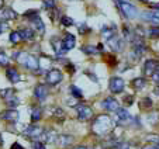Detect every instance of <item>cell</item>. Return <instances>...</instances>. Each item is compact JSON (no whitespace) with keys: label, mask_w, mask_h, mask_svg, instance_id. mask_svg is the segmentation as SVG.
Listing matches in <instances>:
<instances>
[{"label":"cell","mask_w":159,"mask_h":149,"mask_svg":"<svg viewBox=\"0 0 159 149\" xmlns=\"http://www.w3.org/2000/svg\"><path fill=\"white\" fill-rule=\"evenodd\" d=\"M42 138H44L45 142H48V143H55L58 141V135H57V132H55L54 129L44 131V134H42Z\"/></svg>","instance_id":"obj_16"},{"label":"cell","mask_w":159,"mask_h":149,"mask_svg":"<svg viewBox=\"0 0 159 149\" xmlns=\"http://www.w3.org/2000/svg\"><path fill=\"white\" fill-rule=\"evenodd\" d=\"M75 44H76V38H75V35H72V34H66L65 38L62 39V45H63L65 52L73 49V48H75Z\"/></svg>","instance_id":"obj_14"},{"label":"cell","mask_w":159,"mask_h":149,"mask_svg":"<svg viewBox=\"0 0 159 149\" xmlns=\"http://www.w3.org/2000/svg\"><path fill=\"white\" fill-rule=\"evenodd\" d=\"M0 118L9 122H17L18 121V111H16L14 108H9V110L3 111L0 114Z\"/></svg>","instance_id":"obj_10"},{"label":"cell","mask_w":159,"mask_h":149,"mask_svg":"<svg viewBox=\"0 0 159 149\" xmlns=\"http://www.w3.org/2000/svg\"><path fill=\"white\" fill-rule=\"evenodd\" d=\"M72 141H73V137H70V135H61V137H58V142L63 146L69 145Z\"/></svg>","instance_id":"obj_27"},{"label":"cell","mask_w":159,"mask_h":149,"mask_svg":"<svg viewBox=\"0 0 159 149\" xmlns=\"http://www.w3.org/2000/svg\"><path fill=\"white\" fill-rule=\"evenodd\" d=\"M148 35L151 38H159V27H151L148 30Z\"/></svg>","instance_id":"obj_33"},{"label":"cell","mask_w":159,"mask_h":149,"mask_svg":"<svg viewBox=\"0 0 159 149\" xmlns=\"http://www.w3.org/2000/svg\"><path fill=\"white\" fill-rule=\"evenodd\" d=\"M152 9H159V3H156V4H153V6H152Z\"/></svg>","instance_id":"obj_49"},{"label":"cell","mask_w":159,"mask_h":149,"mask_svg":"<svg viewBox=\"0 0 159 149\" xmlns=\"http://www.w3.org/2000/svg\"><path fill=\"white\" fill-rule=\"evenodd\" d=\"M82 52H84L86 55H96L99 54V49L96 47H92V45H84V47H82Z\"/></svg>","instance_id":"obj_24"},{"label":"cell","mask_w":159,"mask_h":149,"mask_svg":"<svg viewBox=\"0 0 159 149\" xmlns=\"http://www.w3.org/2000/svg\"><path fill=\"white\" fill-rule=\"evenodd\" d=\"M76 113H78V118L80 120V121H87V120H90L92 118V115H93L92 108H90L89 106H86V104L76 106Z\"/></svg>","instance_id":"obj_6"},{"label":"cell","mask_w":159,"mask_h":149,"mask_svg":"<svg viewBox=\"0 0 159 149\" xmlns=\"http://www.w3.org/2000/svg\"><path fill=\"white\" fill-rule=\"evenodd\" d=\"M42 6H44L47 10L55 9V0H42Z\"/></svg>","instance_id":"obj_34"},{"label":"cell","mask_w":159,"mask_h":149,"mask_svg":"<svg viewBox=\"0 0 159 149\" xmlns=\"http://www.w3.org/2000/svg\"><path fill=\"white\" fill-rule=\"evenodd\" d=\"M142 149H159V146L155 145V143H149V145L142 146Z\"/></svg>","instance_id":"obj_43"},{"label":"cell","mask_w":159,"mask_h":149,"mask_svg":"<svg viewBox=\"0 0 159 149\" xmlns=\"http://www.w3.org/2000/svg\"><path fill=\"white\" fill-rule=\"evenodd\" d=\"M45 79H47V83H48V84L55 86V84H58V83H61V82H62L63 76H62V72H61L59 69H49V70L47 72Z\"/></svg>","instance_id":"obj_4"},{"label":"cell","mask_w":159,"mask_h":149,"mask_svg":"<svg viewBox=\"0 0 159 149\" xmlns=\"http://www.w3.org/2000/svg\"><path fill=\"white\" fill-rule=\"evenodd\" d=\"M42 134H44V129L38 125H30L24 129V135L31 139H37V138L42 137Z\"/></svg>","instance_id":"obj_7"},{"label":"cell","mask_w":159,"mask_h":149,"mask_svg":"<svg viewBox=\"0 0 159 149\" xmlns=\"http://www.w3.org/2000/svg\"><path fill=\"white\" fill-rule=\"evenodd\" d=\"M10 62L9 56H7L4 52H0V66H7Z\"/></svg>","instance_id":"obj_35"},{"label":"cell","mask_w":159,"mask_h":149,"mask_svg":"<svg viewBox=\"0 0 159 149\" xmlns=\"http://www.w3.org/2000/svg\"><path fill=\"white\" fill-rule=\"evenodd\" d=\"M4 102H6V104L9 106L10 108H14V107H17V106L20 104V102H18V98L16 97L14 94H13V96H10L9 98H6V100H4Z\"/></svg>","instance_id":"obj_25"},{"label":"cell","mask_w":159,"mask_h":149,"mask_svg":"<svg viewBox=\"0 0 159 149\" xmlns=\"http://www.w3.org/2000/svg\"><path fill=\"white\" fill-rule=\"evenodd\" d=\"M34 96L38 98L39 102H44L47 96H48V87L45 84H37L35 89H34Z\"/></svg>","instance_id":"obj_13"},{"label":"cell","mask_w":159,"mask_h":149,"mask_svg":"<svg viewBox=\"0 0 159 149\" xmlns=\"http://www.w3.org/2000/svg\"><path fill=\"white\" fill-rule=\"evenodd\" d=\"M118 145H120V142H117L114 139H110V141L103 142V149H113V148H117Z\"/></svg>","instance_id":"obj_29"},{"label":"cell","mask_w":159,"mask_h":149,"mask_svg":"<svg viewBox=\"0 0 159 149\" xmlns=\"http://www.w3.org/2000/svg\"><path fill=\"white\" fill-rule=\"evenodd\" d=\"M14 58L21 63V65H24L28 70H38L39 69V61L37 59L34 55H30L27 52H17L14 55Z\"/></svg>","instance_id":"obj_2"},{"label":"cell","mask_w":159,"mask_h":149,"mask_svg":"<svg viewBox=\"0 0 159 149\" xmlns=\"http://www.w3.org/2000/svg\"><path fill=\"white\" fill-rule=\"evenodd\" d=\"M33 148L34 149H47V148H45V143L44 142H39V141H35V142H34Z\"/></svg>","instance_id":"obj_39"},{"label":"cell","mask_w":159,"mask_h":149,"mask_svg":"<svg viewBox=\"0 0 159 149\" xmlns=\"http://www.w3.org/2000/svg\"><path fill=\"white\" fill-rule=\"evenodd\" d=\"M156 69H159V61H156V59H148L147 62H145V65H144V73H145V76H151V74H152L153 72L156 70Z\"/></svg>","instance_id":"obj_12"},{"label":"cell","mask_w":159,"mask_h":149,"mask_svg":"<svg viewBox=\"0 0 159 149\" xmlns=\"http://www.w3.org/2000/svg\"><path fill=\"white\" fill-rule=\"evenodd\" d=\"M151 76H152V80H153V82L159 83V69H156V70L153 72V73L151 74Z\"/></svg>","instance_id":"obj_41"},{"label":"cell","mask_w":159,"mask_h":149,"mask_svg":"<svg viewBox=\"0 0 159 149\" xmlns=\"http://www.w3.org/2000/svg\"><path fill=\"white\" fill-rule=\"evenodd\" d=\"M25 17L30 18V20H33L34 17H37L38 16V10H28V11H25Z\"/></svg>","instance_id":"obj_37"},{"label":"cell","mask_w":159,"mask_h":149,"mask_svg":"<svg viewBox=\"0 0 159 149\" xmlns=\"http://www.w3.org/2000/svg\"><path fill=\"white\" fill-rule=\"evenodd\" d=\"M90 31V28L87 27L86 24H80V25H79V33L80 34H87Z\"/></svg>","instance_id":"obj_38"},{"label":"cell","mask_w":159,"mask_h":149,"mask_svg":"<svg viewBox=\"0 0 159 149\" xmlns=\"http://www.w3.org/2000/svg\"><path fill=\"white\" fill-rule=\"evenodd\" d=\"M114 35H116V27H108L107 25V27L102 28V37L104 39H107L108 41L111 37H114Z\"/></svg>","instance_id":"obj_19"},{"label":"cell","mask_w":159,"mask_h":149,"mask_svg":"<svg viewBox=\"0 0 159 149\" xmlns=\"http://www.w3.org/2000/svg\"><path fill=\"white\" fill-rule=\"evenodd\" d=\"M10 42L14 45H17L18 42H21L23 39H21V35H20V31H13V33H10Z\"/></svg>","instance_id":"obj_26"},{"label":"cell","mask_w":159,"mask_h":149,"mask_svg":"<svg viewBox=\"0 0 159 149\" xmlns=\"http://www.w3.org/2000/svg\"><path fill=\"white\" fill-rule=\"evenodd\" d=\"M116 114H117V118L120 120V121H127V120L131 118L129 111L125 110V108H120V107H118L117 110H116Z\"/></svg>","instance_id":"obj_21"},{"label":"cell","mask_w":159,"mask_h":149,"mask_svg":"<svg viewBox=\"0 0 159 149\" xmlns=\"http://www.w3.org/2000/svg\"><path fill=\"white\" fill-rule=\"evenodd\" d=\"M20 35L23 41H33L34 39V30L31 28H24V30L20 31Z\"/></svg>","instance_id":"obj_20"},{"label":"cell","mask_w":159,"mask_h":149,"mask_svg":"<svg viewBox=\"0 0 159 149\" xmlns=\"http://www.w3.org/2000/svg\"><path fill=\"white\" fill-rule=\"evenodd\" d=\"M113 127V121L108 115H99L96 117L93 122V131L96 135H104L107 134L108 131L111 129Z\"/></svg>","instance_id":"obj_1"},{"label":"cell","mask_w":159,"mask_h":149,"mask_svg":"<svg viewBox=\"0 0 159 149\" xmlns=\"http://www.w3.org/2000/svg\"><path fill=\"white\" fill-rule=\"evenodd\" d=\"M61 24L63 27H70V25H73V20L68 16H63V17H61Z\"/></svg>","instance_id":"obj_32"},{"label":"cell","mask_w":159,"mask_h":149,"mask_svg":"<svg viewBox=\"0 0 159 149\" xmlns=\"http://www.w3.org/2000/svg\"><path fill=\"white\" fill-rule=\"evenodd\" d=\"M6 76H7V79H9L11 83H18V82L21 80V78H20V73L17 72V69H14V68H7V70H6Z\"/></svg>","instance_id":"obj_15"},{"label":"cell","mask_w":159,"mask_h":149,"mask_svg":"<svg viewBox=\"0 0 159 149\" xmlns=\"http://www.w3.org/2000/svg\"><path fill=\"white\" fill-rule=\"evenodd\" d=\"M3 143V138H2V134H0V145Z\"/></svg>","instance_id":"obj_50"},{"label":"cell","mask_w":159,"mask_h":149,"mask_svg":"<svg viewBox=\"0 0 159 149\" xmlns=\"http://www.w3.org/2000/svg\"><path fill=\"white\" fill-rule=\"evenodd\" d=\"M54 115L58 117V118H63V117H65V113H63L62 108H57V110L54 111Z\"/></svg>","instance_id":"obj_40"},{"label":"cell","mask_w":159,"mask_h":149,"mask_svg":"<svg viewBox=\"0 0 159 149\" xmlns=\"http://www.w3.org/2000/svg\"><path fill=\"white\" fill-rule=\"evenodd\" d=\"M132 102H134V97H132V96H125V97H124V103H125L127 106H131Z\"/></svg>","instance_id":"obj_42"},{"label":"cell","mask_w":159,"mask_h":149,"mask_svg":"<svg viewBox=\"0 0 159 149\" xmlns=\"http://www.w3.org/2000/svg\"><path fill=\"white\" fill-rule=\"evenodd\" d=\"M116 3H117V7L120 9L121 14H123L125 18L134 20V18L138 17V10H137L135 6H132L131 3H128L125 0H116Z\"/></svg>","instance_id":"obj_3"},{"label":"cell","mask_w":159,"mask_h":149,"mask_svg":"<svg viewBox=\"0 0 159 149\" xmlns=\"http://www.w3.org/2000/svg\"><path fill=\"white\" fill-rule=\"evenodd\" d=\"M31 23H33L34 28H35V30L38 31L39 34H44V33H45V25H44V23H42V20L39 18V16L34 17L33 20H31Z\"/></svg>","instance_id":"obj_17"},{"label":"cell","mask_w":159,"mask_h":149,"mask_svg":"<svg viewBox=\"0 0 159 149\" xmlns=\"http://www.w3.org/2000/svg\"><path fill=\"white\" fill-rule=\"evenodd\" d=\"M10 149H24V148H23V146H21L18 142H14V143L11 145V148H10Z\"/></svg>","instance_id":"obj_44"},{"label":"cell","mask_w":159,"mask_h":149,"mask_svg":"<svg viewBox=\"0 0 159 149\" xmlns=\"http://www.w3.org/2000/svg\"><path fill=\"white\" fill-rule=\"evenodd\" d=\"M3 30H4V25H3V24H2V23H0V34L3 33Z\"/></svg>","instance_id":"obj_48"},{"label":"cell","mask_w":159,"mask_h":149,"mask_svg":"<svg viewBox=\"0 0 159 149\" xmlns=\"http://www.w3.org/2000/svg\"><path fill=\"white\" fill-rule=\"evenodd\" d=\"M17 17V13L11 10L10 7H0V21L14 20Z\"/></svg>","instance_id":"obj_11"},{"label":"cell","mask_w":159,"mask_h":149,"mask_svg":"<svg viewBox=\"0 0 159 149\" xmlns=\"http://www.w3.org/2000/svg\"><path fill=\"white\" fill-rule=\"evenodd\" d=\"M139 2H145V3H147V2H149V0H139Z\"/></svg>","instance_id":"obj_52"},{"label":"cell","mask_w":159,"mask_h":149,"mask_svg":"<svg viewBox=\"0 0 159 149\" xmlns=\"http://www.w3.org/2000/svg\"><path fill=\"white\" fill-rule=\"evenodd\" d=\"M142 18H144V20H147V21H149V23L159 24V20H158V18H155V17H153V16H152V13H151V11L144 13V14H142Z\"/></svg>","instance_id":"obj_30"},{"label":"cell","mask_w":159,"mask_h":149,"mask_svg":"<svg viewBox=\"0 0 159 149\" xmlns=\"http://www.w3.org/2000/svg\"><path fill=\"white\" fill-rule=\"evenodd\" d=\"M51 42H52V47H54V51L57 52V55L65 54V49H63V45H62V39L54 38Z\"/></svg>","instance_id":"obj_18"},{"label":"cell","mask_w":159,"mask_h":149,"mask_svg":"<svg viewBox=\"0 0 159 149\" xmlns=\"http://www.w3.org/2000/svg\"><path fill=\"white\" fill-rule=\"evenodd\" d=\"M132 86H134L135 90H142L147 86V80H145L144 78H137L132 80Z\"/></svg>","instance_id":"obj_22"},{"label":"cell","mask_w":159,"mask_h":149,"mask_svg":"<svg viewBox=\"0 0 159 149\" xmlns=\"http://www.w3.org/2000/svg\"><path fill=\"white\" fill-rule=\"evenodd\" d=\"M153 93H155L156 96H159V83H158V86H155V89H153Z\"/></svg>","instance_id":"obj_46"},{"label":"cell","mask_w":159,"mask_h":149,"mask_svg":"<svg viewBox=\"0 0 159 149\" xmlns=\"http://www.w3.org/2000/svg\"><path fill=\"white\" fill-rule=\"evenodd\" d=\"M0 7H3V0H0Z\"/></svg>","instance_id":"obj_51"},{"label":"cell","mask_w":159,"mask_h":149,"mask_svg":"<svg viewBox=\"0 0 159 149\" xmlns=\"http://www.w3.org/2000/svg\"><path fill=\"white\" fill-rule=\"evenodd\" d=\"M75 149H89V148H87L86 145H78V146H76Z\"/></svg>","instance_id":"obj_47"},{"label":"cell","mask_w":159,"mask_h":149,"mask_svg":"<svg viewBox=\"0 0 159 149\" xmlns=\"http://www.w3.org/2000/svg\"><path fill=\"white\" fill-rule=\"evenodd\" d=\"M139 107H141L142 110H148V108H151L152 107V100H151L149 97L142 98L141 102H139Z\"/></svg>","instance_id":"obj_28"},{"label":"cell","mask_w":159,"mask_h":149,"mask_svg":"<svg viewBox=\"0 0 159 149\" xmlns=\"http://www.w3.org/2000/svg\"><path fill=\"white\" fill-rule=\"evenodd\" d=\"M107 44H108V47H110L114 52H121V51H123V48H124L123 39H121L117 34H116L114 37H111V38L107 41Z\"/></svg>","instance_id":"obj_8"},{"label":"cell","mask_w":159,"mask_h":149,"mask_svg":"<svg viewBox=\"0 0 159 149\" xmlns=\"http://www.w3.org/2000/svg\"><path fill=\"white\" fill-rule=\"evenodd\" d=\"M13 94H14V90H13V89H3L2 92H0V96H2L4 100H6V98H9L10 96H13Z\"/></svg>","instance_id":"obj_36"},{"label":"cell","mask_w":159,"mask_h":149,"mask_svg":"<svg viewBox=\"0 0 159 149\" xmlns=\"http://www.w3.org/2000/svg\"><path fill=\"white\" fill-rule=\"evenodd\" d=\"M69 89H70V93H72L73 97H76V98H82V97H83V93H82V90L79 89V87H76V86H73V84H72Z\"/></svg>","instance_id":"obj_31"},{"label":"cell","mask_w":159,"mask_h":149,"mask_svg":"<svg viewBox=\"0 0 159 149\" xmlns=\"http://www.w3.org/2000/svg\"><path fill=\"white\" fill-rule=\"evenodd\" d=\"M117 149H129V145L128 143H120V145L117 146Z\"/></svg>","instance_id":"obj_45"},{"label":"cell","mask_w":159,"mask_h":149,"mask_svg":"<svg viewBox=\"0 0 159 149\" xmlns=\"http://www.w3.org/2000/svg\"><path fill=\"white\" fill-rule=\"evenodd\" d=\"M41 117H42V110L39 107H34L33 111H31V121L37 122L41 120Z\"/></svg>","instance_id":"obj_23"},{"label":"cell","mask_w":159,"mask_h":149,"mask_svg":"<svg viewBox=\"0 0 159 149\" xmlns=\"http://www.w3.org/2000/svg\"><path fill=\"white\" fill-rule=\"evenodd\" d=\"M124 80L121 78H118V76H113V78L110 79V83H108V89H110L111 93H114V94H118V93H121L124 90Z\"/></svg>","instance_id":"obj_5"},{"label":"cell","mask_w":159,"mask_h":149,"mask_svg":"<svg viewBox=\"0 0 159 149\" xmlns=\"http://www.w3.org/2000/svg\"><path fill=\"white\" fill-rule=\"evenodd\" d=\"M102 107L107 111H116L118 107H120V104H118V102L114 97H106L102 102Z\"/></svg>","instance_id":"obj_9"}]
</instances>
